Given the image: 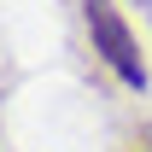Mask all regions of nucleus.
Wrapping results in <instances>:
<instances>
[{
  "mask_svg": "<svg viewBox=\"0 0 152 152\" xmlns=\"http://www.w3.org/2000/svg\"><path fill=\"white\" fill-rule=\"evenodd\" d=\"M76 6H82V29H88V41H94L99 64H105L123 88L146 94L152 70H146V58H140V41H134L129 18L117 12V0H76Z\"/></svg>",
  "mask_w": 152,
  "mask_h": 152,
  "instance_id": "nucleus-1",
  "label": "nucleus"
},
{
  "mask_svg": "<svg viewBox=\"0 0 152 152\" xmlns=\"http://www.w3.org/2000/svg\"><path fill=\"white\" fill-rule=\"evenodd\" d=\"M146 152H152V129H146Z\"/></svg>",
  "mask_w": 152,
  "mask_h": 152,
  "instance_id": "nucleus-2",
  "label": "nucleus"
}]
</instances>
